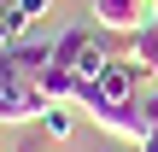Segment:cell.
I'll return each mask as SVG.
<instances>
[{
    "mask_svg": "<svg viewBox=\"0 0 158 152\" xmlns=\"http://www.w3.org/2000/svg\"><path fill=\"white\" fill-rule=\"evenodd\" d=\"M88 123H94V129H106L111 141H123V146H141V141H147V129H152V123L141 117V105H135V100H129V105H94V111H88Z\"/></svg>",
    "mask_w": 158,
    "mask_h": 152,
    "instance_id": "cell-1",
    "label": "cell"
},
{
    "mask_svg": "<svg viewBox=\"0 0 158 152\" xmlns=\"http://www.w3.org/2000/svg\"><path fill=\"white\" fill-rule=\"evenodd\" d=\"M94 18H100L106 35H135L158 18V6L152 0H94Z\"/></svg>",
    "mask_w": 158,
    "mask_h": 152,
    "instance_id": "cell-2",
    "label": "cell"
},
{
    "mask_svg": "<svg viewBox=\"0 0 158 152\" xmlns=\"http://www.w3.org/2000/svg\"><path fill=\"white\" fill-rule=\"evenodd\" d=\"M41 111H47V94H41L35 82H18V88H6V94H0V129L41 123Z\"/></svg>",
    "mask_w": 158,
    "mask_h": 152,
    "instance_id": "cell-3",
    "label": "cell"
},
{
    "mask_svg": "<svg viewBox=\"0 0 158 152\" xmlns=\"http://www.w3.org/2000/svg\"><path fill=\"white\" fill-rule=\"evenodd\" d=\"M0 53H6V70H12L18 82H35V76L53 64V41H35V35L12 41V47H0Z\"/></svg>",
    "mask_w": 158,
    "mask_h": 152,
    "instance_id": "cell-4",
    "label": "cell"
},
{
    "mask_svg": "<svg viewBox=\"0 0 158 152\" xmlns=\"http://www.w3.org/2000/svg\"><path fill=\"white\" fill-rule=\"evenodd\" d=\"M94 82H100V94H106L111 105H129V100H141V88H147V76H141L135 64H123V59H117V64H106Z\"/></svg>",
    "mask_w": 158,
    "mask_h": 152,
    "instance_id": "cell-5",
    "label": "cell"
},
{
    "mask_svg": "<svg viewBox=\"0 0 158 152\" xmlns=\"http://www.w3.org/2000/svg\"><path fill=\"white\" fill-rule=\"evenodd\" d=\"M123 64H135V70L147 76V88H158V23H147V29H135V35H129Z\"/></svg>",
    "mask_w": 158,
    "mask_h": 152,
    "instance_id": "cell-6",
    "label": "cell"
},
{
    "mask_svg": "<svg viewBox=\"0 0 158 152\" xmlns=\"http://www.w3.org/2000/svg\"><path fill=\"white\" fill-rule=\"evenodd\" d=\"M35 88L47 94V105H76V94H82V76H76V70H59V64H47V70L35 76Z\"/></svg>",
    "mask_w": 158,
    "mask_h": 152,
    "instance_id": "cell-7",
    "label": "cell"
},
{
    "mask_svg": "<svg viewBox=\"0 0 158 152\" xmlns=\"http://www.w3.org/2000/svg\"><path fill=\"white\" fill-rule=\"evenodd\" d=\"M70 129H76V117H70L64 105H47V111H41V135H53V141H64Z\"/></svg>",
    "mask_w": 158,
    "mask_h": 152,
    "instance_id": "cell-8",
    "label": "cell"
},
{
    "mask_svg": "<svg viewBox=\"0 0 158 152\" xmlns=\"http://www.w3.org/2000/svg\"><path fill=\"white\" fill-rule=\"evenodd\" d=\"M12 6H18L29 23H35V18H47V6H53V0H12Z\"/></svg>",
    "mask_w": 158,
    "mask_h": 152,
    "instance_id": "cell-9",
    "label": "cell"
},
{
    "mask_svg": "<svg viewBox=\"0 0 158 152\" xmlns=\"http://www.w3.org/2000/svg\"><path fill=\"white\" fill-rule=\"evenodd\" d=\"M6 88H18V76L6 70V53H0V94H6Z\"/></svg>",
    "mask_w": 158,
    "mask_h": 152,
    "instance_id": "cell-10",
    "label": "cell"
},
{
    "mask_svg": "<svg viewBox=\"0 0 158 152\" xmlns=\"http://www.w3.org/2000/svg\"><path fill=\"white\" fill-rule=\"evenodd\" d=\"M135 152H158V123H152V129H147V141H141V146H135Z\"/></svg>",
    "mask_w": 158,
    "mask_h": 152,
    "instance_id": "cell-11",
    "label": "cell"
},
{
    "mask_svg": "<svg viewBox=\"0 0 158 152\" xmlns=\"http://www.w3.org/2000/svg\"><path fill=\"white\" fill-rule=\"evenodd\" d=\"M18 152H41V141H23V146H18Z\"/></svg>",
    "mask_w": 158,
    "mask_h": 152,
    "instance_id": "cell-12",
    "label": "cell"
},
{
    "mask_svg": "<svg viewBox=\"0 0 158 152\" xmlns=\"http://www.w3.org/2000/svg\"><path fill=\"white\" fill-rule=\"evenodd\" d=\"M6 6H12V0H0V12H6Z\"/></svg>",
    "mask_w": 158,
    "mask_h": 152,
    "instance_id": "cell-13",
    "label": "cell"
},
{
    "mask_svg": "<svg viewBox=\"0 0 158 152\" xmlns=\"http://www.w3.org/2000/svg\"><path fill=\"white\" fill-rule=\"evenodd\" d=\"M106 152H123V146H106Z\"/></svg>",
    "mask_w": 158,
    "mask_h": 152,
    "instance_id": "cell-14",
    "label": "cell"
},
{
    "mask_svg": "<svg viewBox=\"0 0 158 152\" xmlns=\"http://www.w3.org/2000/svg\"><path fill=\"white\" fill-rule=\"evenodd\" d=\"M152 6H158V0H152Z\"/></svg>",
    "mask_w": 158,
    "mask_h": 152,
    "instance_id": "cell-15",
    "label": "cell"
},
{
    "mask_svg": "<svg viewBox=\"0 0 158 152\" xmlns=\"http://www.w3.org/2000/svg\"><path fill=\"white\" fill-rule=\"evenodd\" d=\"M152 23H158V18H152Z\"/></svg>",
    "mask_w": 158,
    "mask_h": 152,
    "instance_id": "cell-16",
    "label": "cell"
}]
</instances>
